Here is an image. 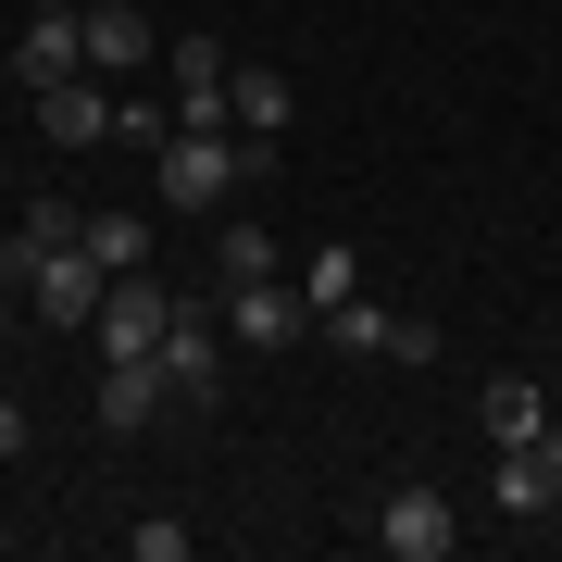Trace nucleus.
<instances>
[{
    "label": "nucleus",
    "mask_w": 562,
    "mask_h": 562,
    "mask_svg": "<svg viewBox=\"0 0 562 562\" xmlns=\"http://www.w3.org/2000/svg\"><path fill=\"white\" fill-rule=\"evenodd\" d=\"M150 162H162V201H176V213H225V201H238V188L262 176V162H276V138H225V125H176V138H162Z\"/></svg>",
    "instance_id": "f257e3e1"
},
{
    "label": "nucleus",
    "mask_w": 562,
    "mask_h": 562,
    "mask_svg": "<svg viewBox=\"0 0 562 562\" xmlns=\"http://www.w3.org/2000/svg\"><path fill=\"white\" fill-rule=\"evenodd\" d=\"M162 325H176V301H162L150 262H138V276H113V301L88 313V350H101V362H150V350H162Z\"/></svg>",
    "instance_id": "f03ea898"
},
{
    "label": "nucleus",
    "mask_w": 562,
    "mask_h": 562,
    "mask_svg": "<svg viewBox=\"0 0 562 562\" xmlns=\"http://www.w3.org/2000/svg\"><path fill=\"white\" fill-rule=\"evenodd\" d=\"M101 301H113V262L88 250V238H63L38 276H25V313H38V325H88Z\"/></svg>",
    "instance_id": "7ed1b4c3"
},
{
    "label": "nucleus",
    "mask_w": 562,
    "mask_h": 562,
    "mask_svg": "<svg viewBox=\"0 0 562 562\" xmlns=\"http://www.w3.org/2000/svg\"><path fill=\"white\" fill-rule=\"evenodd\" d=\"M375 550H387V562H450V550H462V513H450V487H387V513H375Z\"/></svg>",
    "instance_id": "20e7f679"
},
{
    "label": "nucleus",
    "mask_w": 562,
    "mask_h": 562,
    "mask_svg": "<svg viewBox=\"0 0 562 562\" xmlns=\"http://www.w3.org/2000/svg\"><path fill=\"white\" fill-rule=\"evenodd\" d=\"M225 338L238 350H288V338H313V301L276 288V276H250V288H225Z\"/></svg>",
    "instance_id": "39448f33"
},
{
    "label": "nucleus",
    "mask_w": 562,
    "mask_h": 562,
    "mask_svg": "<svg viewBox=\"0 0 562 562\" xmlns=\"http://www.w3.org/2000/svg\"><path fill=\"white\" fill-rule=\"evenodd\" d=\"M162 375H176V401H225V313H188L162 325Z\"/></svg>",
    "instance_id": "423d86ee"
},
{
    "label": "nucleus",
    "mask_w": 562,
    "mask_h": 562,
    "mask_svg": "<svg viewBox=\"0 0 562 562\" xmlns=\"http://www.w3.org/2000/svg\"><path fill=\"white\" fill-rule=\"evenodd\" d=\"M162 63V25L138 0H88V76H150Z\"/></svg>",
    "instance_id": "0eeeda50"
},
{
    "label": "nucleus",
    "mask_w": 562,
    "mask_h": 562,
    "mask_svg": "<svg viewBox=\"0 0 562 562\" xmlns=\"http://www.w3.org/2000/svg\"><path fill=\"white\" fill-rule=\"evenodd\" d=\"M176 125H225V76H238V63H225V38H201V25H176Z\"/></svg>",
    "instance_id": "6e6552de"
},
{
    "label": "nucleus",
    "mask_w": 562,
    "mask_h": 562,
    "mask_svg": "<svg viewBox=\"0 0 562 562\" xmlns=\"http://www.w3.org/2000/svg\"><path fill=\"white\" fill-rule=\"evenodd\" d=\"M13 76H25V88H63V76H88V13H63V0H50V13L13 38Z\"/></svg>",
    "instance_id": "1a4fd4ad"
},
{
    "label": "nucleus",
    "mask_w": 562,
    "mask_h": 562,
    "mask_svg": "<svg viewBox=\"0 0 562 562\" xmlns=\"http://www.w3.org/2000/svg\"><path fill=\"white\" fill-rule=\"evenodd\" d=\"M38 125H50L63 150L113 138V76H63V88H38Z\"/></svg>",
    "instance_id": "9d476101"
},
{
    "label": "nucleus",
    "mask_w": 562,
    "mask_h": 562,
    "mask_svg": "<svg viewBox=\"0 0 562 562\" xmlns=\"http://www.w3.org/2000/svg\"><path fill=\"white\" fill-rule=\"evenodd\" d=\"M162 401H176V375H162V350H150V362H101V425H113V438H138V425H150Z\"/></svg>",
    "instance_id": "9b49d317"
},
{
    "label": "nucleus",
    "mask_w": 562,
    "mask_h": 562,
    "mask_svg": "<svg viewBox=\"0 0 562 562\" xmlns=\"http://www.w3.org/2000/svg\"><path fill=\"white\" fill-rule=\"evenodd\" d=\"M225 125H238V138H276L288 125V76L276 63H238V76H225Z\"/></svg>",
    "instance_id": "f8f14e48"
},
{
    "label": "nucleus",
    "mask_w": 562,
    "mask_h": 562,
    "mask_svg": "<svg viewBox=\"0 0 562 562\" xmlns=\"http://www.w3.org/2000/svg\"><path fill=\"white\" fill-rule=\"evenodd\" d=\"M475 425H487V438H501V450H525V438H538V425H550V401H538V387H525V375H487V387H475Z\"/></svg>",
    "instance_id": "ddd939ff"
},
{
    "label": "nucleus",
    "mask_w": 562,
    "mask_h": 562,
    "mask_svg": "<svg viewBox=\"0 0 562 562\" xmlns=\"http://www.w3.org/2000/svg\"><path fill=\"white\" fill-rule=\"evenodd\" d=\"M550 501H562V462H550V438L501 450V513H550Z\"/></svg>",
    "instance_id": "4468645a"
},
{
    "label": "nucleus",
    "mask_w": 562,
    "mask_h": 562,
    "mask_svg": "<svg viewBox=\"0 0 562 562\" xmlns=\"http://www.w3.org/2000/svg\"><path fill=\"white\" fill-rule=\"evenodd\" d=\"M76 238H88V250H101V262H113V276H138V262H150V225H138V213H88V225H76Z\"/></svg>",
    "instance_id": "2eb2a0df"
},
{
    "label": "nucleus",
    "mask_w": 562,
    "mask_h": 562,
    "mask_svg": "<svg viewBox=\"0 0 562 562\" xmlns=\"http://www.w3.org/2000/svg\"><path fill=\"white\" fill-rule=\"evenodd\" d=\"M301 301H313V325H325L338 301H362V262H350V250H313V262H301Z\"/></svg>",
    "instance_id": "dca6fc26"
},
{
    "label": "nucleus",
    "mask_w": 562,
    "mask_h": 562,
    "mask_svg": "<svg viewBox=\"0 0 562 562\" xmlns=\"http://www.w3.org/2000/svg\"><path fill=\"white\" fill-rule=\"evenodd\" d=\"M313 338H338L350 362H362V350H375V362H387V313H375V301H338V313H325V325H313Z\"/></svg>",
    "instance_id": "f3484780"
},
{
    "label": "nucleus",
    "mask_w": 562,
    "mask_h": 562,
    "mask_svg": "<svg viewBox=\"0 0 562 562\" xmlns=\"http://www.w3.org/2000/svg\"><path fill=\"white\" fill-rule=\"evenodd\" d=\"M213 262H225V288H250V276H276V238H262V225H225Z\"/></svg>",
    "instance_id": "a211bd4d"
},
{
    "label": "nucleus",
    "mask_w": 562,
    "mask_h": 562,
    "mask_svg": "<svg viewBox=\"0 0 562 562\" xmlns=\"http://www.w3.org/2000/svg\"><path fill=\"white\" fill-rule=\"evenodd\" d=\"M113 138H138V150H162V138H176V113H150V101H113Z\"/></svg>",
    "instance_id": "6ab92c4d"
},
{
    "label": "nucleus",
    "mask_w": 562,
    "mask_h": 562,
    "mask_svg": "<svg viewBox=\"0 0 562 562\" xmlns=\"http://www.w3.org/2000/svg\"><path fill=\"white\" fill-rule=\"evenodd\" d=\"M125 550H138V562H188V525H162V513H150V525H125Z\"/></svg>",
    "instance_id": "aec40b11"
},
{
    "label": "nucleus",
    "mask_w": 562,
    "mask_h": 562,
    "mask_svg": "<svg viewBox=\"0 0 562 562\" xmlns=\"http://www.w3.org/2000/svg\"><path fill=\"white\" fill-rule=\"evenodd\" d=\"M13 450H25V401L0 387V462H13Z\"/></svg>",
    "instance_id": "412c9836"
},
{
    "label": "nucleus",
    "mask_w": 562,
    "mask_h": 562,
    "mask_svg": "<svg viewBox=\"0 0 562 562\" xmlns=\"http://www.w3.org/2000/svg\"><path fill=\"white\" fill-rule=\"evenodd\" d=\"M0 338H13V301H0Z\"/></svg>",
    "instance_id": "4be33fe9"
}]
</instances>
